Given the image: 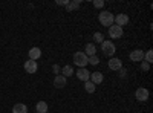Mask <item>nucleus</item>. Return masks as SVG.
Listing matches in <instances>:
<instances>
[{"mask_svg": "<svg viewBox=\"0 0 153 113\" xmlns=\"http://www.w3.org/2000/svg\"><path fill=\"white\" fill-rule=\"evenodd\" d=\"M94 6L100 9V8H103V6H104V2H103V0H94Z\"/></svg>", "mask_w": 153, "mask_h": 113, "instance_id": "23", "label": "nucleus"}, {"mask_svg": "<svg viewBox=\"0 0 153 113\" xmlns=\"http://www.w3.org/2000/svg\"><path fill=\"white\" fill-rule=\"evenodd\" d=\"M149 96H150V92L146 89V87H138L136 92H135V98L141 103H146L149 99Z\"/></svg>", "mask_w": 153, "mask_h": 113, "instance_id": "4", "label": "nucleus"}, {"mask_svg": "<svg viewBox=\"0 0 153 113\" xmlns=\"http://www.w3.org/2000/svg\"><path fill=\"white\" fill-rule=\"evenodd\" d=\"M113 18H115V16L112 14L110 11H101L100 16H98L100 24H101V26H104V28H110L112 26V24H113Z\"/></svg>", "mask_w": 153, "mask_h": 113, "instance_id": "1", "label": "nucleus"}, {"mask_svg": "<svg viewBox=\"0 0 153 113\" xmlns=\"http://www.w3.org/2000/svg\"><path fill=\"white\" fill-rule=\"evenodd\" d=\"M123 35H124V31H123V28L118 26V24H112L109 28V37L110 38H121Z\"/></svg>", "mask_w": 153, "mask_h": 113, "instance_id": "5", "label": "nucleus"}, {"mask_svg": "<svg viewBox=\"0 0 153 113\" xmlns=\"http://www.w3.org/2000/svg\"><path fill=\"white\" fill-rule=\"evenodd\" d=\"M101 51H103V54L106 57H110L112 58L115 55V51H117V49H115V44L110 40H104L103 43H101Z\"/></svg>", "mask_w": 153, "mask_h": 113, "instance_id": "3", "label": "nucleus"}, {"mask_svg": "<svg viewBox=\"0 0 153 113\" xmlns=\"http://www.w3.org/2000/svg\"><path fill=\"white\" fill-rule=\"evenodd\" d=\"M84 54H86L87 57L97 55V46H95V43H87V44L84 46Z\"/></svg>", "mask_w": 153, "mask_h": 113, "instance_id": "14", "label": "nucleus"}, {"mask_svg": "<svg viewBox=\"0 0 153 113\" xmlns=\"http://www.w3.org/2000/svg\"><path fill=\"white\" fill-rule=\"evenodd\" d=\"M25 70H26L28 73H35V72L38 70L37 61H34V60H28L26 63H25Z\"/></svg>", "mask_w": 153, "mask_h": 113, "instance_id": "9", "label": "nucleus"}, {"mask_svg": "<svg viewBox=\"0 0 153 113\" xmlns=\"http://www.w3.org/2000/svg\"><path fill=\"white\" fill-rule=\"evenodd\" d=\"M35 110H37V113H46V112H48V104H46V101H38L37 106H35Z\"/></svg>", "mask_w": 153, "mask_h": 113, "instance_id": "17", "label": "nucleus"}, {"mask_svg": "<svg viewBox=\"0 0 153 113\" xmlns=\"http://www.w3.org/2000/svg\"><path fill=\"white\" fill-rule=\"evenodd\" d=\"M87 63H89V64H92V66H98V64H100V58H98L97 55L89 57V58H87Z\"/></svg>", "mask_w": 153, "mask_h": 113, "instance_id": "21", "label": "nucleus"}, {"mask_svg": "<svg viewBox=\"0 0 153 113\" xmlns=\"http://www.w3.org/2000/svg\"><path fill=\"white\" fill-rule=\"evenodd\" d=\"M75 75H76V78H78L80 81H83V83H86V81H89V80H91V72H89L86 67H83V69H78Z\"/></svg>", "mask_w": 153, "mask_h": 113, "instance_id": "6", "label": "nucleus"}, {"mask_svg": "<svg viewBox=\"0 0 153 113\" xmlns=\"http://www.w3.org/2000/svg\"><path fill=\"white\" fill-rule=\"evenodd\" d=\"M60 75H63L65 78H69V77H72V75H74V69H72V66H71V64L65 66V67L61 69V73H60Z\"/></svg>", "mask_w": 153, "mask_h": 113, "instance_id": "16", "label": "nucleus"}, {"mask_svg": "<svg viewBox=\"0 0 153 113\" xmlns=\"http://www.w3.org/2000/svg\"><path fill=\"white\" fill-rule=\"evenodd\" d=\"M80 3H81L80 0H75V2H69V3H68V6H66V11H69V12H71V11L78 9V8H80Z\"/></svg>", "mask_w": 153, "mask_h": 113, "instance_id": "19", "label": "nucleus"}, {"mask_svg": "<svg viewBox=\"0 0 153 113\" xmlns=\"http://www.w3.org/2000/svg\"><path fill=\"white\" fill-rule=\"evenodd\" d=\"M52 70H54V73H55V77L61 73V67H60L58 64H54V66H52Z\"/></svg>", "mask_w": 153, "mask_h": 113, "instance_id": "24", "label": "nucleus"}, {"mask_svg": "<svg viewBox=\"0 0 153 113\" xmlns=\"http://www.w3.org/2000/svg\"><path fill=\"white\" fill-rule=\"evenodd\" d=\"M95 89H97V86H95L92 81H86V83H84V90H86L87 93H94Z\"/></svg>", "mask_w": 153, "mask_h": 113, "instance_id": "18", "label": "nucleus"}, {"mask_svg": "<svg viewBox=\"0 0 153 113\" xmlns=\"http://www.w3.org/2000/svg\"><path fill=\"white\" fill-rule=\"evenodd\" d=\"M129 57H130V60H132L133 63L143 61V60H144V51H143V49H135V51L130 52Z\"/></svg>", "mask_w": 153, "mask_h": 113, "instance_id": "8", "label": "nucleus"}, {"mask_svg": "<svg viewBox=\"0 0 153 113\" xmlns=\"http://www.w3.org/2000/svg\"><path fill=\"white\" fill-rule=\"evenodd\" d=\"M69 0H57V5H61V6H68Z\"/></svg>", "mask_w": 153, "mask_h": 113, "instance_id": "26", "label": "nucleus"}, {"mask_svg": "<svg viewBox=\"0 0 153 113\" xmlns=\"http://www.w3.org/2000/svg\"><path fill=\"white\" fill-rule=\"evenodd\" d=\"M87 55L83 52V51H80V52H75L74 54V64L75 66H78L80 69H83V67H86L89 63H87Z\"/></svg>", "mask_w": 153, "mask_h": 113, "instance_id": "2", "label": "nucleus"}, {"mask_svg": "<svg viewBox=\"0 0 153 113\" xmlns=\"http://www.w3.org/2000/svg\"><path fill=\"white\" fill-rule=\"evenodd\" d=\"M28 55H29V60L37 61L38 58L42 57V49H40V47H31L29 52H28Z\"/></svg>", "mask_w": 153, "mask_h": 113, "instance_id": "13", "label": "nucleus"}, {"mask_svg": "<svg viewBox=\"0 0 153 113\" xmlns=\"http://www.w3.org/2000/svg\"><path fill=\"white\" fill-rule=\"evenodd\" d=\"M118 72H120V77H121V78H124V77H126V73H127V70H126L124 67H121Z\"/></svg>", "mask_w": 153, "mask_h": 113, "instance_id": "27", "label": "nucleus"}, {"mask_svg": "<svg viewBox=\"0 0 153 113\" xmlns=\"http://www.w3.org/2000/svg\"><path fill=\"white\" fill-rule=\"evenodd\" d=\"M141 69H143L144 72H147V70L150 69V64H149V63H146V61H141Z\"/></svg>", "mask_w": 153, "mask_h": 113, "instance_id": "25", "label": "nucleus"}, {"mask_svg": "<svg viewBox=\"0 0 153 113\" xmlns=\"http://www.w3.org/2000/svg\"><path fill=\"white\" fill-rule=\"evenodd\" d=\"M121 67H123V61H121L120 58L112 57V58L109 60V69H110V70H120Z\"/></svg>", "mask_w": 153, "mask_h": 113, "instance_id": "10", "label": "nucleus"}, {"mask_svg": "<svg viewBox=\"0 0 153 113\" xmlns=\"http://www.w3.org/2000/svg\"><path fill=\"white\" fill-rule=\"evenodd\" d=\"M89 81H92L95 86L97 84H101V83L104 81V75L101 73V72H91V80H89Z\"/></svg>", "mask_w": 153, "mask_h": 113, "instance_id": "11", "label": "nucleus"}, {"mask_svg": "<svg viewBox=\"0 0 153 113\" xmlns=\"http://www.w3.org/2000/svg\"><path fill=\"white\" fill-rule=\"evenodd\" d=\"M113 23L118 24L120 28H123V26H126V24L129 23V16H127V14H118V16H115Z\"/></svg>", "mask_w": 153, "mask_h": 113, "instance_id": "7", "label": "nucleus"}, {"mask_svg": "<svg viewBox=\"0 0 153 113\" xmlns=\"http://www.w3.org/2000/svg\"><path fill=\"white\" fill-rule=\"evenodd\" d=\"M66 84H68V78H65L63 75H57L54 78V86L57 89H63V87H66Z\"/></svg>", "mask_w": 153, "mask_h": 113, "instance_id": "12", "label": "nucleus"}, {"mask_svg": "<svg viewBox=\"0 0 153 113\" xmlns=\"http://www.w3.org/2000/svg\"><path fill=\"white\" fill-rule=\"evenodd\" d=\"M12 113H28V107H26V104H22V103L16 104L14 107H12Z\"/></svg>", "mask_w": 153, "mask_h": 113, "instance_id": "15", "label": "nucleus"}, {"mask_svg": "<svg viewBox=\"0 0 153 113\" xmlns=\"http://www.w3.org/2000/svg\"><path fill=\"white\" fill-rule=\"evenodd\" d=\"M94 40H95V43H100V44H101L106 38H104V35L101 34V32H95V34H94Z\"/></svg>", "mask_w": 153, "mask_h": 113, "instance_id": "20", "label": "nucleus"}, {"mask_svg": "<svg viewBox=\"0 0 153 113\" xmlns=\"http://www.w3.org/2000/svg\"><path fill=\"white\" fill-rule=\"evenodd\" d=\"M143 61H146V63H149V64H150V63L153 61V52L152 51H147L146 54H144V60Z\"/></svg>", "mask_w": 153, "mask_h": 113, "instance_id": "22", "label": "nucleus"}]
</instances>
